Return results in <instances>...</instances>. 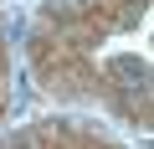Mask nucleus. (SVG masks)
Listing matches in <instances>:
<instances>
[{"label":"nucleus","instance_id":"obj_1","mask_svg":"<svg viewBox=\"0 0 154 149\" xmlns=\"http://www.w3.org/2000/svg\"><path fill=\"white\" fill-rule=\"evenodd\" d=\"M108 72H113V77H128L139 93H144V82H149V67H144V62H134V57H113V62H108Z\"/></svg>","mask_w":154,"mask_h":149}]
</instances>
